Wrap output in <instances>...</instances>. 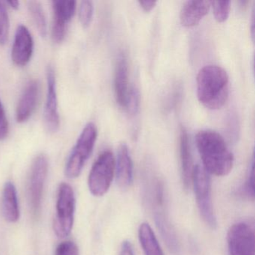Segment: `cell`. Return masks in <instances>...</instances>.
I'll use <instances>...</instances> for the list:
<instances>
[{
	"instance_id": "obj_19",
	"label": "cell",
	"mask_w": 255,
	"mask_h": 255,
	"mask_svg": "<svg viewBox=\"0 0 255 255\" xmlns=\"http://www.w3.org/2000/svg\"><path fill=\"white\" fill-rule=\"evenodd\" d=\"M140 243L145 255H164L163 251L148 223L141 224L138 229Z\"/></svg>"
},
{
	"instance_id": "obj_15",
	"label": "cell",
	"mask_w": 255,
	"mask_h": 255,
	"mask_svg": "<svg viewBox=\"0 0 255 255\" xmlns=\"http://www.w3.org/2000/svg\"><path fill=\"white\" fill-rule=\"evenodd\" d=\"M115 95L120 107L125 108L129 94V67L128 59L124 54L119 55L116 62L114 77Z\"/></svg>"
},
{
	"instance_id": "obj_13",
	"label": "cell",
	"mask_w": 255,
	"mask_h": 255,
	"mask_svg": "<svg viewBox=\"0 0 255 255\" xmlns=\"http://www.w3.org/2000/svg\"><path fill=\"white\" fill-rule=\"evenodd\" d=\"M115 169L119 187L122 189H129L133 182V163L129 149L125 144L119 146Z\"/></svg>"
},
{
	"instance_id": "obj_8",
	"label": "cell",
	"mask_w": 255,
	"mask_h": 255,
	"mask_svg": "<svg viewBox=\"0 0 255 255\" xmlns=\"http://www.w3.org/2000/svg\"><path fill=\"white\" fill-rule=\"evenodd\" d=\"M229 255H255V230L246 222H239L230 228L227 235Z\"/></svg>"
},
{
	"instance_id": "obj_27",
	"label": "cell",
	"mask_w": 255,
	"mask_h": 255,
	"mask_svg": "<svg viewBox=\"0 0 255 255\" xmlns=\"http://www.w3.org/2000/svg\"><path fill=\"white\" fill-rule=\"evenodd\" d=\"M9 125L3 104L0 100V141L5 139L8 133Z\"/></svg>"
},
{
	"instance_id": "obj_29",
	"label": "cell",
	"mask_w": 255,
	"mask_h": 255,
	"mask_svg": "<svg viewBox=\"0 0 255 255\" xmlns=\"http://www.w3.org/2000/svg\"><path fill=\"white\" fill-rule=\"evenodd\" d=\"M138 3L144 9V11H145L146 12H150L155 8L157 2L156 1H139Z\"/></svg>"
},
{
	"instance_id": "obj_12",
	"label": "cell",
	"mask_w": 255,
	"mask_h": 255,
	"mask_svg": "<svg viewBox=\"0 0 255 255\" xmlns=\"http://www.w3.org/2000/svg\"><path fill=\"white\" fill-rule=\"evenodd\" d=\"M153 207H154V220L156 227L160 231L162 238L166 243L169 250L175 255H180V248L175 231L170 223L165 210V201L152 200Z\"/></svg>"
},
{
	"instance_id": "obj_10",
	"label": "cell",
	"mask_w": 255,
	"mask_h": 255,
	"mask_svg": "<svg viewBox=\"0 0 255 255\" xmlns=\"http://www.w3.org/2000/svg\"><path fill=\"white\" fill-rule=\"evenodd\" d=\"M47 92L44 112V124L50 132H57L60 127V117L58 109L56 79L54 70L48 67L47 72Z\"/></svg>"
},
{
	"instance_id": "obj_11",
	"label": "cell",
	"mask_w": 255,
	"mask_h": 255,
	"mask_svg": "<svg viewBox=\"0 0 255 255\" xmlns=\"http://www.w3.org/2000/svg\"><path fill=\"white\" fill-rule=\"evenodd\" d=\"M34 41L32 34L26 26L20 25L16 31L11 50L13 62L19 67L26 66L32 59Z\"/></svg>"
},
{
	"instance_id": "obj_7",
	"label": "cell",
	"mask_w": 255,
	"mask_h": 255,
	"mask_svg": "<svg viewBox=\"0 0 255 255\" xmlns=\"http://www.w3.org/2000/svg\"><path fill=\"white\" fill-rule=\"evenodd\" d=\"M48 159L44 154H40L32 162L29 176V199L32 213L38 214L41 210L44 185L48 174Z\"/></svg>"
},
{
	"instance_id": "obj_3",
	"label": "cell",
	"mask_w": 255,
	"mask_h": 255,
	"mask_svg": "<svg viewBox=\"0 0 255 255\" xmlns=\"http://www.w3.org/2000/svg\"><path fill=\"white\" fill-rule=\"evenodd\" d=\"M98 136L95 124L89 122L83 128L65 165V175L76 178L81 174L85 164L90 157Z\"/></svg>"
},
{
	"instance_id": "obj_6",
	"label": "cell",
	"mask_w": 255,
	"mask_h": 255,
	"mask_svg": "<svg viewBox=\"0 0 255 255\" xmlns=\"http://www.w3.org/2000/svg\"><path fill=\"white\" fill-rule=\"evenodd\" d=\"M115 165L114 156L110 150L99 155L92 165L88 180L89 191L94 196L101 197L107 193L114 177Z\"/></svg>"
},
{
	"instance_id": "obj_26",
	"label": "cell",
	"mask_w": 255,
	"mask_h": 255,
	"mask_svg": "<svg viewBox=\"0 0 255 255\" xmlns=\"http://www.w3.org/2000/svg\"><path fill=\"white\" fill-rule=\"evenodd\" d=\"M55 255H79V249L74 242H62L56 248Z\"/></svg>"
},
{
	"instance_id": "obj_18",
	"label": "cell",
	"mask_w": 255,
	"mask_h": 255,
	"mask_svg": "<svg viewBox=\"0 0 255 255\" xmlns=\"http://www.w3.org/2000/svg\"><path fill=\"white\" fill-rule=\"evenodd\" d=\"M2 213L8 222L14 223L20 219V207L17 189L12 182H7L2 193Z\"/></svg>"
},
{
	"instance_id": "obj_25",
	"label": "cell",
	"mask_w": 255,
	"mask_h": 255,
	"mask_svg": "<svg viewBox=\"0 0 255 255\" xmlns=\"http://www.w3.org/2000/svg\"><path fill=\"white\" fill-rule=\"evenodd\" d=\"M140 106V94L138 89L131 86L125 109L130 115L136 114Z\"/></svg>"
},
{
	"instance_id": "obj_4",
	"label": "cell",
	"mask_w": 255,
	"mask_h": 255,
	"mask_svg": "<svg viewBox=\"0 0 255 255\" xmlns=\"http://www.w3.org/2000/svg\"><path fill=\"white\" fill-rule=\"evenodd\" d=\"M192 185L201 217L209 228L216 229L217 219L212 202L211 180L209 173L201 165L194 167Z\"/></svg>"
},
{
	"instance_id": "obj_14",
	"label": "cell",
	"mask_w": 255,
	"mask_h": 255,
	"mask_svg": "<svg viewBox=\"0 0 255 255\" xmlns=\"http://www.w3.org/2000/svg\"><path fill=\"white\" fill-rule=\"evenodd\" d=\"M39 96V84L36 80H31L26 85L16 110V119L19 123H24L30 119L35 111Z\"/></svg>"
},
{
	"instance_id": "obj_22",
	"label": "cell",
	"mask_w": 255,
	"mask_h": 255,
	"mask_svg": "<svg viewBox=\"0 0 255 255\" xmlns=\"http://www.w3.org/2000/svg\"><path fill=\"white\" fill-rule=\"evenodd\" d=\"M93 2L89 0H84L80 2L79 8V19L80 23L84 28L89 27L93 17Z\"/></svg>"
},
{
	"instance_id": "obj_16",
	"label": "cell",
	"mask_w": 255,
	"mask_h": 255,
	"mask_svg": "<svg viewBox=\"0 0 255 255\" xmlns=\"http://www.w3.org/2000/svg\"><path fill=\"white\" fill-rule=\"evenodd\" d=\"M180 155L183 187L186 190H189L192 186L194 167L189 136H188L187 131L183 127L180 128Z\"/></svg>"
},
{
	"instance_id": "obj_1",
	"label": "cell",
	"mask_w": 255,
	"mask_h": 255,
	"mask_svg": "<svg viewBox=\"0 0 255 255\" xmlns=\"http://www.w3.org/2000/svg\"><path fill=\"white\" fill-rule=\"evenodd\" d=\"M195 139L204 169L219 177L228 175L232 170L234 156L222 135L215 131L202 130Z\"/></svg>"
},
{
	"instance_id": "obj_2",
	"label": "cell",
	"mask_w": 255,
	"mask_h": 255,
	"mask_svg": "<svg viewBox=\"0 0 255 255\" xmlns=\"http://www.w3.org/2000/svg\"><path fill=\"white\" fill-rule=\"evenodd\" d=\"M229 93V77L217 65H206L197 75V95L200 102L210 110H218L226 103Z\"/></svg>"
},
{
	"instance_id": "obj_24",
	"label": "cell",
	"mask_w": 255,
	"mask_h": 255,
	"mask_svg": "<svg viewBox=\"0 0 255 255\" xmlns=\"http://www.w3.org/2000/svg\"><path fill=\"white\" fill-rule=\"evenodd\" d=\"M230 1H213L211 2L213 15L219 23L225 22L229 16Z\"/></svg>"
},
{
	"instance_id": "obj_9",
	"label": "cell",
	"mask_w": 255,
	"mask_h": 255,
	"mask_svg": "<svg viewBox=\"0 0 255 255\" xmlns=\"http://www.w3.org/2000/svg\"><path fill=\"white\" fill-rule=\"evenodd\" d=\"M53 20L52 38L59 44L65 39L67 26L71 21L77 9V2L74 0H56L52 2Z\"/></svg>"
},
{
	"instance_id": "obj_30",
	"label": "cell",
	"mask_w": 255,
	"mask_h": 255,
	"mask_svg": "<svg viewBox=\"0 0 255 255\" xmlns=\"http://www.w3.org/2000/svg\"><path fill=\"white\" fill-rule=\"evenodd\" d=\"M251 35H252V41H254V39H255V7H254L253 9H252Z\"/></svg>"
},
{
	"instance_id": "obj_28",
	"label": "cell",
	"mask_w": 255,
	"mask_h": 255,
	"mask_svg": "<svg viewBox=\"0 0 255 255\" xmlns=\"http://www.w3.org/2000/svg\"><path fill=\"white\" fill-rule=\"evenodd\" d=\"M119 255H135L133 247H132V243L130 242L125 240L122 243Z\"/></svg>"
},
{
	"instance_id": "obj_20",
	"label": "cell",
	"mask_w": 255,
	"mask_h": 255,
	"mask_svg": "<svg viewBox=\"0 0 255 255\" xmlns=\"http://www.w3.org/2000/svg\"><path fill=\"white\" fill-rule=\"evenodd\" d=\"M28 8L38 32L41 37L45 38L47 35V23L42 5L37 1H31L29 2Z\"/></svg>"
},
{
	"instance_id": "obj_21",
	"label": "cell",
	"mask_w": 255,
	"mask_h": 255,
	"mask_svg": "<svg viewBox=\"0 0 255 255\" xmlns=\"http://www.w3.org/2000/svg\"><path fill=\"white\" fill-rule=\"evenodd\" d=\"M255 156L252 154V160L249 165L247 179L243 187L240 189V194L249 199L255 198Z\"/></svg>"
},
{
	"instance_id": "obj_31",
	"label": "cell",
	"mask_w": 255,
	"mask_h": 255,
	"mask_svg": "<svg viewBox=\"0 0 255 255\" xmlns=\"http://www.w3.org/2000/svg\"><path fill=\"white\" fill-rule=\"evenodd\" d=\"M7 4H8L14 10H18L20 8V2L18 1H8L7 2Z\"/></svg>"
},
{
	"instance_id": "obj_23",
	"label": "cell",
	"mask_w": 255,
	"mask_h": 255,
	"mask_svg": "<svg viewBox=\"0 0 255 255\" xmlns=\"http://www.w3.org/2000/svg\"><path fill=\"white\" fill-rule=\"evenodd\" d=\"M9 28V17L6 8L0 2V44H5L8 41Z\"/></svg>"
},
{
	"instance_id": "obj_5",
	"label": "cell",
	"mask_w": 255,
	"mask_h": 255,
	"mask_svg": "<svg viewBox=\"0 0 255 255\" xmlns=\"http://www.w3.org/2000/svg\"><path fill=\"white\" fill-rule=\"evenodd\" d=\"M75 207V195L72 187L68 183H62L58 191L56 215L53 225L58 237L63 238L71 234L74 225Z\"/></svg>"
},
{
	"instance_id": "obj_17",
	"label": "cell",
	"mask_w": 255,
	"mask_h": 255,
	"mask_svg": "<svg viewBox=\"0 0 255 255\" xmlns=\"http://www.w3.org/2000/svg\"><path fill=\"white\" fill-rule=\"evenodd\" d=\"M211 7L210 1L190 0L183 4L180 11V19L182 25L192 27L198 24L201 19L208 13Z\"/></svg>"
}]
</instances>
